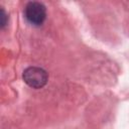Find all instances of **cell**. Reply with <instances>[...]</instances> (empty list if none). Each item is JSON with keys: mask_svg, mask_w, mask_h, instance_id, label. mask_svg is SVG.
I'll return each mask as SVG.
<instances>
[{"mask_svg": "<svg viewBox=\"0 0 129 129\" xmlns=\"http://www.w3.org/2000/svg\"><path fill=\"white\" fill-rule=\"evenodd\" d=\"M22 78L23 81L29 87L33 89H40L46 85L48 80V75L41 68L29 67L26 70H24Z\"/></svg>", "mask_w": 129, "mask_h": 129, "instance_id": "6da1fadb", "label": "cell"}, {"mask_svg": "<svg viewBox=\"0 0 129 129\" xmlns=\"http://www.w3.org/2000/svg\"><path fill=\"white\" fill-rule=\"evenodd\" d=\"M24 15L28 22L33 25H40L46 17L45 6L40 2H28L24 9Z\"/></svg>", "mask_w": 129, "mask_h": 129, "instance_id": "7a4b0ae2", "label": "cell"}, {"mask_svg": "<svg viewBox=\"0 0 129 129\" xmlns=\"http://www.w3.org/2000/svg\"><path fill=\"white\" fill-rule=\"evenodd\" d=\"M0 18H1V21H0V23H1V27H3V26L5 25V23H6V14H5V12H4L3 9H1Z\"/></svg>", "mask_w": 129, "mask_h": 129, "instance_id": "3957f363", "label": "cell"}]
</instances>
